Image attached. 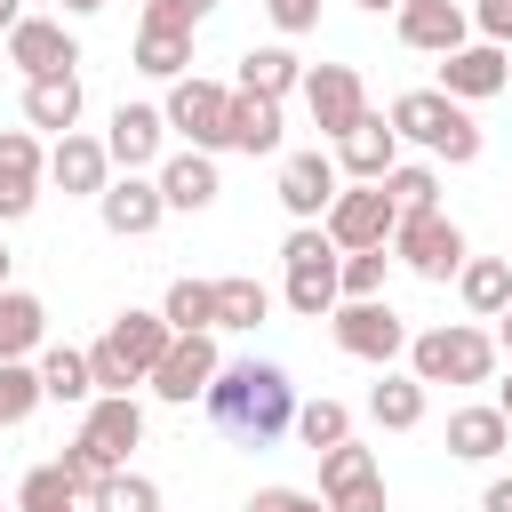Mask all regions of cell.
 <instances>
[{
    "label": "cell",
    "mask_w": 512,
    "mask_h": 512,
    "mask_svg": "<svg viewBox=\"0 0 512 512\" xmlns=\"http://www.w3.org/2000/svg\"><path fill=\"white\" fill-rule=\"evenodd\" d=\"M200 408H208V424H216L224 440H240V448H272V440L296 424V384H288L280 360H224Z\"/></svg>",
    "instance_id": "cell-1"
},
{
    "label": "cell",
    "mask_w": 512,
    "mask_h": 512,
    "mask_svg": "<svg viewBox=\"0 0 512 512\" xmlns=\"http://www.w3.org/2000/svg\"><path fill=\"white\" fill-rule=\"evenodd\" d=\"M176 344V328L160 320V312H120L96 344H88V368H96V392H136V384H152V368H160V352Z\"/></svg>",
    "instance_id": "cell-2"
},
{
    "label": "cell",
    "mask_w": 512,
    "mask_h": 512,
    "mask_svg": "<svg viewBox=\"0 0 512 512\" xmlns=\"http://www.w3.org/2000/svg\"><path fill=\"white\" fill-rule=\"evenodd\" d=\"M408 144H424L432 160H448V168H472L480 160V120L456 104V96H440V88H408V96H392V112H384Z\"/></svg>",
    "instance_id": "cell-3"
},
{
    "label": "cell",
    "mask_w": 512,
    "mask_h": 512,
    "mask_svg": "<svg viewBox=\"0 0 512 512\" xmlns=\"http://www.w3.org/2000/svg\"><path fill=\"white\" fill-rule=\"evenodd\" d=\"M408 376L416 384H488L496 376V336L448 320V328H424L408 336Z\"/></svg>",
    "instance_id": "cell-4"
},
{
    "label": "cell",
    "mask_w": 512,
    "mask_h": 512,
    "mask_svg": "<svg viewBox=\"0 0 512 512\" xmlns=\"http://www.w3.org/2000/svg\"><path fill=\"white\" fill-rule=\"evenodd\" d=\"M168 128L192 144V152H232V88H216V80H200V72H184V80H168Z\"/></svg>",
    "instance_id": "cell-5"
},
{
    "label": "cell",
    "mask_w": 512,
    "mask_h": 512,
    "mask_svg": "<svg viewBox=\"0 0 512 512\" xmlns=\"http://www.w3.org/2000/svg\"><path fill=\"white\" fill-rule=\"evenodd\" d=\"M328 336H336V352H352V360H376V368H392V360L408 352V320H400L384 296L336 304V312H328Z\"/></svg>",
    "instance_id": "cell-6"
},
{
    "label": "cell",
    "mask_w": 512,
    "mask_h": 512,
    "mask_svg": "<svg viewBox=\"0 0 512 512\" xmlns=\"http://www.w3.org/2000/svg\"><path fill=\"white\" fill-rule=\"evenodd\" d=\"M320 232H328L344 256H360V248H392L400 208H392V192H384V184H352V192H336V208L320 216Z\"/></svg>",
    "instance_id": "cell-7"
},
{
    "label": "cell",
    "mask_w": 512,
    "mask_h": 512,
    "mask_svg": "<svg viewBox=\"0 0 512 512\" xmlns=\"http://www.w3.org/2000/svg\"><path fill=\"white\" fill-rule=\"evenodd\" d=\"M392 256L416 272V280H456L464 272V232L440 216V208H424V216H400V232H392Z\"/></svg>",
    "instance_id": "cell-8"
},
{
    "label": "cell",
    "mask_w": 512,
    "mask_h": 512,
    "mask_svg": "<svg viewBox=\"0 0 512 512\" xmlns=\"http://www.w3.org/2000/svg\"><path fill=\"white\" fill-rule=\"evenodd\" d=\"M304 112H312V128L336 144V136H352L360 120H368V88H360V72L352 64H312L304 72Z\"/></svg>",
    "instance_id": "cell-9"
},
{
    "label": "cell",
    "mask_w": 512,
    "mask_h": 512,
    "mask_svg": "<svg viewBox=\"0 0 512 512\" xmlns=\"http://www.w3.org/2000/svg\"><path fill=\"white\" fill-rule=\"evenodd\" d=\"M40 176H48V152L32 128H0V224L32 216L40 208Z\"/></svg>",
    "instance_id": "cell-10"
},
{
    "label": "cell",
    "mask_w": 512,
    "mask_h": 512,
    "mask_svg": "<svg viewBox=\"0 0 512 512\" xmlns=\"http://www.w3.org/2000/svg\"><path fill=\"white\" fill-rule=\"evenodd\" d=\"M216 336H176L168 352H160V368H152V392L168 400V408H184V400H208V384H216Z\"/></svg>",
    "instance_id": "cell-11"
},
{
    "label": "cell",
    "mask_w": 512,
    "mask_h": 512,
    "mask_svg": "<svg viewBox=\"0 0 512 512\" xmlns=\"http://www.w3.org/2000/svg\"><path fill=\"white\" fill-rule=\"evenodd\" d=\"M496 88H512V56H504L496 40H464L456 56H440V96L480 104V96H496Z\"/></svg>",
    "instance_id": "cell-12"
},
{
    "label": "cell",
    "mask_w": 512,
    "mask_h": 512,
    "mask_svg": "<svg viewBox=\"0 0 512 512\" xmlns=\"http://www.w3.org/2000/svg\"><path fill=\"white\" fill-rule=\"evenodd\" d=\"M80 440H88V448H96L112 472H128V448L144 440V408H136V392H96V400H88Z\"/></svg>",
    "instance_id": "cell-13"
},
{
    "label": "cell",
    "mask_w": 512,
    "mask_h": 512,
    "mask_svg": "<svg viewBox=\"0 0 512 512\" xmlns=\"http://www.w3.org/2000/svg\"><path fill=\"white\" fill-rule=\"evenodd\" d=\"M8 64L24 72V80H48V72H72L80 64V40L56 24V16H24L16 32H8Z\"/></svg>",
    "instance_id": "cell-14"
},
{
    "label": "cell",
    "mask_w": 512,
    "mask_h": 512,
    "mask_svg": "<svg viewBox=\"0 0 512 512\" xmlns=\"http://www.w3.org/2000/svg\"><path fill=\"white\" fill-rule=\"evenodd\" d=\"M96 216H104V232H112V240H144V232L168 216L160 176H112V184H104V200H96Z\"/></svg>",
    "instance_id": "cell-15"
},
{
    "label": "cell",
    "mask_w": 512,
    "mask_h": 512,
    "mask_svg": "<svg viewBox=\"0 0 512 512\" xmlns=\"http://www.w3.org/2000/svg\"><path fill=\"white\" fill-rule=\"evenodd\" d=\"M280 208H288L296 224L328 216V208H336V160H328V152H288V160H280Z\"/></svg>",
    "instance_id": "cell-16"
},
{
    "label": "cell",
    "mask_w": 512,
    "mask_h": 512,
    "mask_svg": "<svg viewBox=\"0 0 512 512\" xmlns=\"http://www.w3.org/2000/svg\"><path fill=\"white\" fill-rule=\"evenodd\" d=\"M160 136H168V112H160V104H120V112H112V136H104V152H112V168L144 176V168L160 160Z\"/></svg>",
    "instance_id": "cell-17"
},
{
    "label": "cell",
    "mask_w": 512,
    "mask_h": 512,
    "mask_svg": "<svg viewBox=\"0 0 512 512\" xmlns=\"http://www.w3.org/2000/svg\"><path fill=\"white\" fill-rule=\"evenodd\" d=\"M336 168H344L352 184H384V176L400 168V128L368 112V120H360L352 136H336Z\"/></svg>",
    "instance_id": "cell-18"
},
{
    "label": "cell",
    "mask_w": 512,
    "mask_h": 512,
    "mask_svg": "<svg viewBox=\"0 0 512 512\" xmlns=\"http://www.w3.org/2000/svg\"><path fill=\"white\" fill-rule=\"evenodd\" d=\"M48 184H64V192H80V200H104V184H112V152H104V136H56V152H48Z\"/></svg>",
    "instance_id": "cell-19"
},
{
    "label": "cell",
    "mask_w": 512,
    "mask_h": 512,
    "mask_svg": "<svg viewBox=\"0 0 512 512\" xmlns=\"http://www.w3.org/2000/svg\"><path fill=\"white\" fill-rule=\"evenodd\" d=\"M400 40L424 48V56H456V48L472 40V16H464L456 0H408V8H400Z\"/></svg>",
    "instance_id": "cell-20"
},
{
    "label": "cell",
    "mask_w": 512,
    "mask_h": 512,
    "mask_svg": "<svg viewBox=\"0 0 512 512\" xmlns=\"http://www.w3.org/2000/svg\"><path fill=\"white\" fill-rule=\"evenodd\" d=\"M216 192H224V184H216V152H192V144H184L176 160H160V200H168V208L200 216V208H216Z\"/></svg>",
    "instance_id": "cell-21"
},
{
    "label": "cell",
    "mask_w": 512,
    "mask_h": 512,
    "mask_svg": "<svg viewBox=\"0 0 512 512\" xmlns=\"http://www.w3.org/2000/svg\"><path fill=\"white\" fill-rule=\"evenodd\" d=\"M504 448H512V416H504L496 400H480V408H456V416H448V456L488 464V456H504Z\"/></svg>",
    "instance_id": "cell-22"
},
{
    "label": "cell",
    "mask_w": 512,
    "mask_h": 512,
    "mask_svg": "<svg viewBox=\"0 0 512 512\" xmlns=\"http://www.w3.org/2000/svg\"><path fill=\"white\" fill-rule=\"evenodd\" d=\"M232 88H240V96H272V104H280L288 88H304V56H296V48H248Z\"/></svg>",
    "instance_id": "cell-23"
},
{
    "label": "cell",
    "mask_w": 512,
    "mask_h": 512,
    "mask_svg": "<svg viewBox=\"0 0 512 512\" xmlns=\"http://www.w3.org/2000/svg\"><path fill=\"white\" fill-rule=\"evenodd\" d=\"M24 120H32V128H56V136H72V120H80V72L24 80Z\"/></svg>",
    "instance_id": "cell-24"
},
{
    "label": "cell",
    "mask_w": 512,
    "mask_h": 512,
    "mask_svg": "<svg viewBox=\"0 0 512 512\" xmlns=\"http://www.w3.org/2000/svg\"><path fill=\"white\" fill-rule=\"evenodd\" d=\"M32 368H40V392H48V400H64V408H88V400H96V368H88V352L48 344Z\"/></svg>",
    "instance_id": "cell-25"
},
{
    "label": "cell",
    "mask_w": 512,
    "mask_h": 512,
    "mask_svg": "<svg viewBox=\"0 0 512 512\" xmlns=\"http://www.w3.org/2000/svg\"><path fill=\"white\" fill-rule=\"evenodd\" d=\"M456 296H464L480 320H504V304H512V256H464Z\"/></svg>",
    "instance_id": "cell-26"
},
{
    "label": "cell",
    "mask_w": 512,
    "mask_h": 512,
    "mask_svg": "<svg viewBox=\"0 0 512 512\" xmlns=\"http://www.w3.org/2000/svg\"><path fill=\"white\" fill-rule=\"evenodd\" d=\"M40 336H48V304L32 288H0V360L40 352Z\"/></svg>",
    "instance_id": "cell-27"
},
{
    "label": "cell",
    "mask_w": 512,
    "mask_h": 512,
    "mask_svg": "<svg viewBox=\"0 0 512 512\" xmlns=\"http://www.w3.org/2000/svg\"><path fill=\"white\" fill-rule=\"evenodd\" d=\"M136 72H152V80H184V72H192V32H176V24H144V32H136Z\"/></svg>",
    "instance_id": "cell-28"
},
{
    "label": "cell",
    "mask_w": 512,
    "mask_h": 512,
    "mask_svg": "<svg viewBox=\"0 0 512 512\" xmlns=\"http://www.w3.org/2000/svg\"><path fill=\"white\" fill-rule=\"evenodd\" d=\"M232 152H280V104L232 88Z\"/></svg>",
    "instance_id": "cell-29"
},
{
    "label": "cell",
    "mask_w": 512,
    "mask_h": 512,
    "mask_svg": "<svg viewBox=\"0 0 512 512\" xmlns=\"http://www.w3.org/2000/svg\"><path fill=\"white\" fill-rule=\"evenodd\" d=\"M368 416H376L384 432H416V424H424V384H416V376H392V368H384V384L368 392Z\"/></svg>",
    "instance_id": "cell-30"
},
{
    "label": "cell",
    "mask_w": 512,
    "mask_h": 512,
    "mask_svg": "<svg viewBox=\"0 0 512 512\" xmlns=\"http://www.w3.org/2000/svg\"><path fill=\"white\" fill-rule=\"evenodd\" d=\"M336 264H344V256H336ZM336 264L288 272V288H280V296H288V312H296V320H328V312L344 304V288H336Z\"/></svg>",
    "instance_id": "cell-31"
},
{
    "label": "cell",
    "mask_w": 512,
    "mask_h": 512,
    "mask_svg": "<svg viewBox=\"0 0 512 512\" xmlns=\"http://www.w3.org/2000/svg\"><path fill=\"white\" fill-rule=\"evenodd\" d=\"M160 320H168L176 336H208V328H216V280H176L168 304H160Z\"/></svg>",
    "instance_id": "cell-32"
},
{
    "label": "cell",
    "mask_w": 512,
    "mask_h": 512,
    "mask_svg": "<svg viewBox=\"0 0 512 512\" xmlns=\"http://www.w3.org/2000/svg\"><path fill=\"white\" fill-rule=\"evenodd\" d=\"M296 440H304L312 456L344 448V440H352V408H344V400H328V392H320V400H304V408H296Z\"/></svg>",
    "instance_id": "cell-33"
},
{
    "label": "cell",
    "mask_w": 512,
    "mask_h": 512,
    "mask_svg": "<svg viewBox=\"0 0 512 512\" xmlns=\"http://www.w3.org/2000/svg\"><path fill=\"white\" fill-rule=\"evenodd\" d=\"M264 312H272V288L264 280H248V272L216 280V328H256Z\"/></svg>",
    "instance_id": "cell-34"
},
{
    "label": "cell",
    "mask_w": 512,
    "mask_h": 512,
    "mask_svg": "<svg viewBox=\"0 0 512 512\" xmlns=\"http://www.w3.org/2000/svg\"><path fill=\"white\" fill-rule=\"evenodd\" d=\"M40 400H48V392H40V368H32V360H0V432L32 424Z\"/></svg>",
    "instance_id": "cell-35"
},
{
    "label": "cell",
    "mask_w": 512,
    "mask_h": 512,
    "mask_svg": "<svg viewBox=\"0 0 512 512\" xmlns=\"http://www.w3.org/2000/svg\"><path fill=\"white\" fill-rule=\"evenodd\" d=\"M16 512H80V488L64 480V464H32L16 488Z\"/></svg>",
    "instance_id": "cell-36"
},
{
    "label": "cell",
    "mask_w": 512,
    "mask_h": 512,
    "mask_svg": "<svg viewBox=\"0 0 512 512\" xmlns=\"http://www.w3.org/2000/svg\"><path fill=\"white\" fill-rule=\"evenodd\" d=\"M384 192H392V208H400V216H424V208H440V168L400 160V168L384 176Z\"/></svg>",
    "instance_id": "cell-37"
},
{
    "label": "cell",
    "mask_w": 512,
    "mask_h": 512,
    "mask_svg": "<svg viewBox=\"0 0 512 512\" xmlns=\"http://www.w3.org/2000/svg\"><path fill=\"white\" fill-rule=\"evenodd\" d=\"M384 272H392V256H384V248H360V256H344V264H336V288H344V304H360V296H384Z\"/></svg>",
    "instance_id": "cell-38"
},
{
    "label": "cell",
    "mask_w": 512,
    "mask_h": 512,
    "mask_svg": "<svg viewBox=\"0 0 512 512\" xmlns=\"http://www.w3.org/2000/svg\"><path fill=\"white\" fill-rule=\"evenodd\" d=\"M280 256H288V272H312V264H336L344 248H336V240H328L320 224H296V232L280 240Z\"/></svg>",
    "instance_id": "cell-39"
},
{
    "label": "cell",
    "mask_w": 512,
    "mask_h": 512,
    "mask_svg": "<svg viewBox=\"0 0 512 512\" xmlns=\"http://www.w3.org/2000/svg\"><path fill=\"white\" fill-rule=\"evenodd\" d=\"M96 504H104V512H160V488H152L144 472H112Z\"/></svg>",
    "instance_id": "cell-40"
},
{
    "label": "cell",
    "mask_w": 512,
    "mask_h": 512,
    "mask_svg": "<svg viewBox=\"0 0 512 512\" xmlns=\"http://www.w3.org/2000/svg\"><path fill=\"white\" fill-rule=\"evenodd\" d=\"M56 464H64V480H72L80 496H104V480H112V464H104V456H96L88 440H72V448H64Z\"/></svg>",
    "instance_id": "cell-41"
},
{
    "label": "cell",
    "mask_w": 512,
    "mask_h": 512,
    "mask_svg": "<svg viewBox=\"0 0 512 512\" xmlns=\"http://www.w3.org/2000/svg\"><path fill=\"white\" fill-rule=\"evenodd\" d=\"M360 472H376V456H368L360 440L328 448V456H320V496H328V488H344V480H360Z\"/></svg>",
    "instance_id": "cell-42"
},
{
    "label": "cell",
    "mask_w": 512,
    "mask_h": 512,
    "mask_svg": "<svg viewBox=\"0 0 512 512\" xmlns=\"http://www.w3.org/2000/svg\"><path fill=\"white\" fill-rule=\"evenodd\" d=\"M328 512H384V472H360V480L328 488Z\"/></svg>",
    "instance_id": "cell-43"
},
{
    "label": "cell",
    "mask_w": 512,
    "mask_h": 512,
    "mask_svg": "<svg viewBox=\"0 0 512 512\" xmlns=\"http://www.w3.org/2000/svg\"><path fill=\"white\" fill-rule=\"evenodd\" d=\"M216 16V0H144V24H176V32H192V24H208Z\"/></svg>",
    "instance_id": "cell-44"
},
{
    "label": "cell",
    "mask_w": 512,
    "mask_h": 512,
    "mask_svg": "<svg viewBox=\"0 0 512 512\" xmlns=\"http://www.w3.org/2000/svg\"><path fill=\"white\" fill-rule=\"evenodd\" d=\"M248 512H328V496H304V488H256Z\"/></svg>",
    "instance_id": "cell-45"
},
{
    "label": "cell",
    "mask_w": 512,
    "mask_h": 512,
    "mask_svg": "<svg viewBox=\"0 0 512 512\" xmlns=\"http://www.w3.org/2000/svg\"><path fill=\"white\" fill-rule=\"evenodd\" d=\"M264 16L296 40V32H312V24H320V0H264Z\"/></svg>",
    "instance_id": "cell-46"
},
{
    "label": "cell",
    "mask_w": 512,
    "mask_h": 512,
    "mask_svg": "<svg viewBox=\"0 0 512 512\" xmlns=\"http://www.w3.org/2000/svg\"><path fill=\"white\" fill-rule=\"evenodd\" d=\"M472 24H480V40L512 48V0H480V8H472Z\"/></svg>",
    "instance_id": "cell-47"
},
{
    "label": "cell",
    "mask_w": 512,
    "mask_h": 512,
    "mask_svg": "<svg viewBox=\"0 0 512 512\" xmlns=\"http://www.w3.org/2000/svg\"><path fill=\"white\" fill-rule=\"evenodd\" d=\"M480 512H512V480H488V496H480Z\"/></svg>",
    "instance_id": "cell-48"
},
{
    "label": "cell",
    "mask_w": 512,
    "mask_h": 512,
    "mask_svg": "<svg viewBox=\"0 0 512 512\" xmlns=\"http://www.w3.org/2000/svg\"><path fill=\"white\" fill-rule=\"evenodd\" d=\"M24 24V0H0V32H16Z\"/></svg>",
    "instance_id": "cell-49"
},
{
    "label": "cell",
    "mask_w": 512,
    "mask_h": 512,
    "mask_svg": "<svg viewBox=\"0 0 512 512\" xmlns=\"http://www.w3.org/2000/svg\"><path fill=\"white\" fill-rule=\"evenodd\" d=\"M96 8H104V0H64V16H96Z\"/></svg>",
    "instance_id": "cell-50"
},
{
    "label": "cell",
    "mask_w": 512,
    "mask_h": 512,
    "mask_svg": "<svg viewBox=\"0 0 512 512\" xmlns=\"http://www.w3.org/2000/svg\"><path fill=\"white\" fill-rule=\"evenodd\" d=\"M360 8H368V16H384V8H408V0H360Z\"/></svg>",
    "instance_id": "cell-51"
},
{
    "label": "cell",
    "mask_w": 512,
    "mask_h": 512,
    "mask_svg": "<svg viewBox=\"0 0 512 512\" xmlns=\"http://www.w3.org/2000/svg\"><path fill=\"white\" fill-rule=\"evenodd\" d=\"M496 408H504V416H512V384H496Z\"/></svg>",
    "instance_id": "cell-52"
},
{
    "label": "cell",
    "mask_w": 512,
    "mask_h": 512,
    "mask_svg": "<svg viewBox=\"0 0 512 512\" xmlns=\"http://www.w3.org/2000/svg\"><path fill=\"white\" fill-rule=\"evenodd\" d=\"M504 352H512V304H504Z\"/></svg>",
    "instance_id": "cell-53"
},
{
    "label": "cell",
    "mask_w": 512,
    "mask_h": 512,
    "mask_svg": "<svg viewBox=\"0 0 512 512\" xmlns=\"http://www.w3.org/2000/svg\"><path fill=\"white\" fill-rule=\"evenodd\" d=\"M0 288H8V248H0Z\"/></svg>",
    "instance_id": "cell-54"
}]
</instances>
